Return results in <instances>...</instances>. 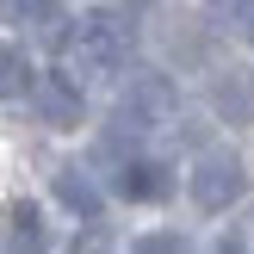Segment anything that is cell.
<instances>
[{
	"instance_id": "obj_4",
	"label": "cell",
	"mask_w": 254,
	"mask_h": 254,
	"mask_svg": "<svg viewBox=\"0 0 254 254\" xmlns=\"http://www.w3.org/2000/svg\"><path fill=\"white\" fill-rule=\"evenodd\" d=\"M31 112L50 130H74L81 124V81L74 74H37L31 81Z\"/></svg>"
},
{
	"instance_id": "obj_13",
	"label": "cell",
	"mask_w": 254,
	"mask_h": 254,
	"mask_svg": "<svg viewBox=\"0 0 254 254\" xmlns=\"http://www.w3.org/2000/svg\"><path fill=\"white\" fill-rule=\"evenodd\" d=\"M136 6H149V0H136Z\"/></svg>"
},
{
	"instance_id": "obj_10",
	"label": "cell",
	"mask_w": 254,
	"mask_h": 254,
	"mask_svg": "<svg viewBox=\"0 0 254 254\" xmlns=\"http://www.w3.org/2000/svg\"><path fill=\"white\" fill-rule=\"evenodd\" d=\"M0 68H6V74H0L6 99H19V93H25V50H19V44H6V62H0Z\"/></svg>"
},
{
	"instance_id": "obj_5",
	"label": "cell",
	"mask_w": 254,
	"mask_h": 254,
	"mask_svg": "<svg viewBox=\"0 0 254 254\" xmlns=\"http://www.w3.org/2000/svg\"><path fill=\"white\" fill-rule=\"evenodd\" d=\"M56 198H62V211H74V217H87V223L106 211V198H99V186H93L87 168H56Z\"/></svg>"
},
{
	"instance_id": "obj_12",
	"label": "cell",
	"mask_w": 254,
	"mask_h": 254,
	"mask_svg": "<svg viewBox=\"0 0 254 254\" xmlns=\"http://www.w3.org/2000/svg\"><path fill=\"white\" fill-rule=\"evenodd\" d=\"M25 6H31V0H6V12H12V19H25Z\"/></svg>"
},
{
	"instance_id": "obj_6",
	"label": "cell",
	"mask_w": 254,
	"mask_h": 254,
	"mask_svg": "<svg viewBox=\"0 0 254 254\" xmlns=\"http://www.w3.org/2000/svg\"><path fill=\"white\" fill-rule=\"evenodd\" d=\"M211 106H217L230 124H248V118H254V74H242V68L217 74V87H211Z\"/></svg>"
},
{
	"instance_id": "obj_2",
	"label": "cell",
	"mask_w": 254,
	"mask_h": 254,
	"mask_svg": "<svg viewBox=\"0 0 254 254\" xmlns=\"http://www.w3.org/2000/svg\"><path fill=\"white\" fill-rule=\"evenodd\" d=\"M174 106H180V93H174V81L161 68H130V81L118 87V124L124 130H155V124L174 118Z\"/></svg>"
},
{
	"instance_id": "obj_9",
	"label": "cell",
	"mask_w": 254,
	"mask_h": 254,
	"mask_svg": "<svg viewBox=\"0 0 254 254\" xmlns=\"http://www.w3.org/2000/svg\"><path fill=\"white\" fill-rule=\"evenodd\" d=\"M25 242H44V217H37V205L31 198H12L6 205V248H25Z\"/></svg>"
},
{
	"instance_id": "obj_11",
	"label": "cell",
	"mask_w": 254,
	"mask_h": 254,
	"mask_svg": "<svg viewBox=\"0 0 254 254\" xmlns=\"http://www.w3.org/2000/svg\"><path fill=\"white\" fill-rule=\"evenodd\" d=\"M174 248H186V236H136V254H174Z\"/></svg>"
},
{
	"instance_id": "obj_8",
	"label": "cell",
	"mask_w": 254,
	"mask_h": 254,
	"mask_svg": "<svg viewBox=\"0 0 254 254\" xmlns=\"http://www.w3.org/2000/svg\"><path fill=\"white\" fill-rule=\"evenodd\" d=\"M118 192L124 198H168V168H155V161H124L118 168Z\"/></svg>"
},
{
	"instance_id": "obj_1",
	"label": "cell",
	"mask_w": 254,
	"mask_h": 254,
	"mask_svg": "<svg viewBox=\"0 0 254 254\" xmlns=\"http://www.w3.org/2000/svg\"><path fill=\"white\" fill-rule=\"evenodd\" d=\"M68 50L81 56V68L112 74V68H124V62H130V50H136V25L124 19L118 6H99V12H87V19H74Z\"/></svg>"
},
{
	"instance_id": "obj_7",
	"label": "cell",
	"mask_w": 254,
	"mask_h": 254,
	"mask_svg": "<svg viewBox=\"0 0 254 254\" xmlns=\"http://www.w3.org/2000/svg\"><path fill=\"white\" fill-rule=\"evenodd\" d=\"M25 25H31V37L44 50H68V37H74V19L56 0H31V6H25Z\"/></svg>"
},
{
	"instance_id": "obj_3",
	"label": "cell",
	"mask_w": 254,
	"mask_h": 254,
	"mask_svg": "<svg viewBox=\"0 0 254 254\" xmlns=\"http://www.w3.org/2000/svg\"><path fill=\"white\" fill-rule=\"evenodd\" d=\"M186 186H192V205H198V211H230L236 198L248 192V168H242L236 155H223V149H217V155H205V161L192 168V180H186Z\"/></svg>"
}]
</instances>
